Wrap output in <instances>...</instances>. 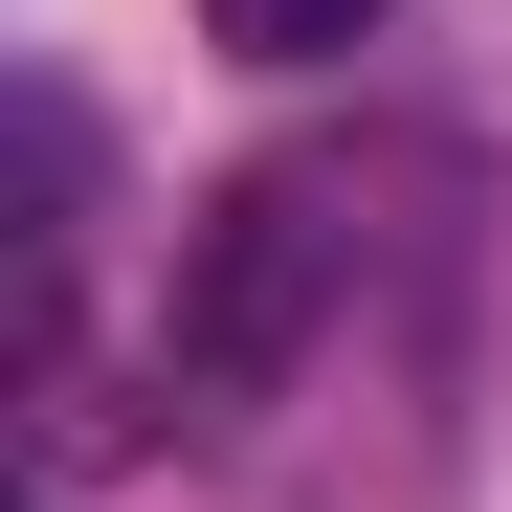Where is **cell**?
I'll list each match as a JSON object with an SVG mask.
<instances>
[{
  "label": "cell",
  "mask_w": 512,
  "mask_h": 512,
  "mask_svg": "<svg viewBox=\"0 0 512 512\" xmlns=\"http://www.w3.org/2000/svg\"><path fill=\"white\" fill-rule=\"evenodd\" d=\"M334 179H223L201 245H179V401H268L312 357V312H334Z\"/></svg>",
  "instance_id": "cell-1"
},
{
  "label": "cell",
  "mask_w": 512,
  "mask_h": 512,
  "mask_svg": "<svg viewBox=\"0 0 512 512\" xmlns=\"http://www.w3.org/2000/svg\"><path fill=\"white\" fill-rule=\"evenodd\" d=\"M201 23H223L245 67H334V45H357V23H379V0H201Z\"/></svg>",
  "instance_id": "cell-2"
}]
</instances>
